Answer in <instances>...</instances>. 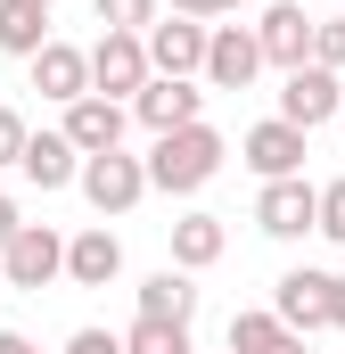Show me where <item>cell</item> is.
<instances>
[{
    "label": "cell",
    "instance_id": "7a4b0ae2",
    "mask_svg": "<svg viewBox=\"0 0 345 354\" xmlns=\"http://www.w3.org/2000/svg\"><path fill=\"white\" fill-rule=\"evenodd\" d=\"M75 189L90 198V214H99V223H115V214H132V206L148 198V165H140V157H124V149H99V157H83Z\"/></svg>",
    "mask_w": 345,
    "mask_h": 354
},
{
    "label": "cell",
    "instance_id": "9c48e42d",
    "mask_svg": "<svg viewBox=\"0 0 345 354\" xmlns=\"http://www.w3.org/2000/svg\"><path fill=\"white\" fill-rule=\"evenodd\" d=\"M140 50H148V75H189V83H197V66H206V25H197V17H157V25L140 33Z\"/></svg>",
    "mask_w": 345,
    "mask_h": 354
},
{
    "label": "cell",
    "instance_id": "f1b7e54d",
    "mask_svg": "<svg viewBox=\"0 0 345 354\" xmlns=\"http://www.w3.org/2000/svg\"><path fill=\"white\" fill-rule=\"evenodd\" d=\"M0 354H41V346H33L25 330H0Z\"/></svg>",
    "mask_w": 345,
    "mask_h": 354
},
{
    "label": "cell",
    "instance_id": "f546056e",
    "mask_svg": "<svg viewBox=\"0 0 345 354\" xmlns=\"http://www.w3.org/2000/svg\"><path fill=\"white\" fill-rule=\"evenodd\" d=\"M25 214H17V198H0V248H8V231H17Z\"/></svg>",
    "mask_w": 345,
    "mask_h": 354
},
{
    "label": "cell",
    "instance_id": "cb8c5ba5",
    "mask_svg": "<svg viewBox=\"0 0 345 354\" xmlns=\"http://www.w3.org/2000/svg\"><path fill=\"white\" fill-rule=\"evenodd\" d=\"M304 66L345 75V17H313V58H304Z\"/></svg>",
    "mask_w": 345,
    "mask_h": 354
},
{
    "label": "cell",
    "instance_id": "30bf717a",
    "mask_svg": "<svg viewBox=\"0 0 345 354\" xmlns=\"http://www.w3.org/2000/svg\"><path fill=\"white\" fill-rule=\"evenodd\" d=\"M124 124H132V115H124V99L83 91V99H66V124H58V132H66V149H75V157H99V149H124Z\"/></svg>",
    "mask_w": 345,
    "mask_h": 354
},
{
    "label": "cell",
    "instance_id": "2e32d148",
    "mask_svg": "<svg viewBox=\"0 0 345 354\" xmlns=\"http://www.w3.org/2000/svg\"><path fill=\"white\" fill-rule=\"evenodd\" d=\"M17 174H25L41 198H50V189H66V181L83 174V157L66 149V132H25V149H17Z\"/></svg>",
    "mask_w": 345,
    "mask_h": 354
},
{
    "label": "cell",
    "instance_id": "44dd1931",
    "mask_svg": "<svg viewBox=\"0 0 345 354\" xmlns=\"http://www.w3.org/2000/svg\"><path fill=\"white\" fill-rule=\"evenodd\" d=\"M124 354H197V346H189V330H181V322H140V313H132Z\"/></svg>",
    "mask_w": 345,
    "mask_h": 354
},
{
    "label": "cell",
    "instance_id": "277c9868",
    "mask_svg": "<svg viewBox=\"0 0 345 354\" xmlns=\"http://www.w3.org/2000/svg\"><path fill=\"white\" fill-rule=\"evenodd\" d=\"M255 75H263L255 25H206V66H197V83L206 91H247Z\"/></svg>",
    "mask_w": 345,
    "mask_h": 354
},
{
    "label": "cell",
    "instance_id": "7402d4cb",
    "mask_svg": "<svg viewBox=\"0 0 345 354\" xmlns=\"http://www.w3.org/2000/svg\"><path fill=\"white\" fill-rule=\"evenodd\" d=\"M313 231H321L329 248H345V174L313 189Z\"/></svg>",
    "mask_w": 345,
    "mask_h": 354
},
{
    "label": "cell",
    "instance_id": "4fadbf2b",
    "mask_svg": "<svg viewBox=\"0 0 345 354\" xmlns=\"http://www.w3.org/2000/svg\"><path fill=\"white\" fill-rule=\"evenodd\" d=\"M239 157H247L263 181H288V174H304V132H296V124H279V115H263L255 132L239 140Z\"/></svg>",
    "mask_w": 345,
    "mask_h": 354
},
{
    "label": "cell",
    "instance_id": "d4e9b609",
    "mask_svg": "<svg viewBox=\"0 0 345 354\" xmlns=\"http://www.w3.org/2000/svg\"><path fill=\"white\" fill-rule=\"evenodd\" d=\"M66 354H124V330H99V322H90V330L66 338Z\"/></svg>",
    "mask_w": 345,
    "mask_h": 354
},
{
    "label": "cell",
    "instance_id": "5bb4252c",
    "mask_svg": "<svg viewBox=\"0 0 345 354\" xmlns=\"http://www.w3.org/2000/svg\"><path fill=\"white\" fill-rule=\"evenodd\" d=\"M25 66H33V91H41V99H58V107L90 91V58L75 50V41H58V33H50V41H41Z\"/></svg>",
    "mask_w": 345,
    "mask_h": 354
},
{
    "label": "cell",
    "instance_id": "603a6c76",
    "mask_svg": "<svg viewBox=\"0 0 345 354\" xmlns=\"http://www.w3.org/2000/svg\"><path fill=\"white\" fill-rule=\"evenodd\" d=\"M90 8H99L107 33H148L157 25V0H90Z\"/></svg>",
    "mask_w": 345,
    "mask_h": 354
},
{
    "label": "cell",
    "instance_id": "52a82bcc",
    "mask_svg": "<svg viewBox=\"0 0 345 354\" xmlns=\"http://www.w3.org/2000/svg\"><path fill=\"white\" fill-rule=\"evenodd\" d=\"M83 58H90V91H99V99H132V91L148 83V50H140V33H99Z\"/></svg>",
    "mask_w": 345,
    "mask_h": 354
},
{
    "label": "cell",
    "instance_id": "9a60e30c",
    "mask_svg": "<svg viewBox=\"0 0 345 354\" xmlns=\"http://www.w3.org/2000/svg\"><path fill=\"white\" fill-rule=\"evenodd\" d=\"M115 272H124V239H115L107 223H83V231L66 239V280H75V288H107Z\"/></svg>",
    "mask_w": 345,
    "mask_h": 354
},
{
    "label": "cell",
    "instance_id": "7c38bea8",
    "mask_svg": "<svg viewBox=\"0 0 345 354\" xmlns=\"http://www.w3.org/2000/svg\"><path fill=\"white\" fill-rule=\"evenodd\" d=\"M255 231H263V239H304V231H313V181H304V174L263 181V198H255Z\"/></svg>",
    "mask_w": 345,
    "mask_h": 354
},
{
    "label": "cell",
    "instance_id": "83f0119b",
    "mask_svg": "<svg viewBox=\"0 0 345 354\" xmlns=\"http://www.w3.org/2000/svg\"><path fill=\"white\" fill-rule=\"evenodd\" d=\"M329 330H345V272H329Z\"/></svg>",
    "mask_w": 345,
    "mask_h": 354
},
{
    "label": "cell",
    "instance_id": "ac0fdd59",
    "mask_svg": "<svg viewBox=\"0 0 345 354\" xmlns=\"http://www.w3.org/2000/svg\"><path fill=\"white\" fill-rule=\"evenodd\" d=\"M222 248H230L222 214H181V223H172V272H206V264H222Z\"/></svg>",
    "mask_w": 345,
    "mask_h": 354
},
{
    "label": "cell",
    "instance_id": "8fae6325",
    "mask_svg": "<svg viewBox=\"0 0 345 354\" xmlns=\"http://www.w3.org/2000/svg\"><path fill=\"white\" fill-rule=\"evenodd\" d=\"M255 50H263V66H279V75L304 66V58H313V17H304L296 0H271L255 17Z\"/></svg>",
    "mask_w": 345,
    "mask_h": 354
},
{
    "label": "cell",
    "instance_id": "5b68a950",
    "mask_svg": "<svg viewBox=\"0 0 345 354\" xmlns=\"http://www.w3.org/2000/svg\"><path fill=\"white\" fill-rule=\"evenodd\" d=\"M132 115H140L148 132H181V124H206V83H189V75H148V83L132 91Z\"/></svg>",
    "mask_w": 345,
    "mask_h": 354
},
{
    "label": "cell",
    "instance_id": "6da1fadb",
    "mask_svg": "<svg viewBox=\"0 0 345 354\" xmlns=\"http://www.w3.org/2000/svg\"><path fill=\"white\" fill-rule=\"evenodd\" d=\"M222 157H230V140H222L214 124H181V132H157V149H148L140 165H148V189H165V198H197L206 181L222 174Z\"/></svg>",
    "mask_w": 345,
    "mask_h": 354
},
{
    "label": "cell",
    "instance_id": "3957f363",
    "mask_svg": "<svg viewBox=\"0 0 345 354\" xmlns=\"http://www.w3.org/2000/svg\"><path fill=\"white\" fill-rule=\"evenodd\" d=\"M50 280H66V239L50 223H17L0 248V288H50Z\"/></svg>",
    "mask_w": 345,
    "mask_h": 354
},
{
    "label": "cell",
    "instance_id": "ffe728a7",
    "mask_svg": "<svg viewBox=\"0 0 345 354\" xmlns=\"http://www.w3.org/2000/svg\"><path fill=\"white\" fill-rule=\"evenodd\" d=\"M50 41V8H33V0H0V50L8 58H33Z\"/></svg>",
    "mask_w": 345,
    "mask_h": 354
},
{
    "label": "cell",
    "instance_id": "8992f818",
    "mask_svg": "<svg viewBox=\"0 0 345 354\" xmlns=\"http://www.w3.org/2000/svg\"><path fill=\"white\" fill-rule=\"evenodd\" d=\"M271 322H288L296 338H313V330H329V272L296 264L271 280Z\"/></svg>",
    "mask_w": 345,
    "mask_h": 354
},
{
    "label": "cell",
    "instance_id": "ba28073f",
    "mask_svg": "<svg viewBox=\"0 0 345 354\" xmlns=\"http://www.w3.org/2000/svg\"><path fill=\"white\" fill-rule=\"evenodd\" d=\"M337 107H345V91H337V75H329V66H288V83H279V124L321 132Z\"/></svg>",
    "mask_w": 345,
    "mask_h": 354
},
{
    "label": "cell",
    "instance_id": "e0dca14e",
    "mask_svg": "<svg viewBox=\"0 0 345 354\" xmlns=\"http://www.w3.org/2000/svg\"><path fill=\"white\" fill-rule=\"evenodd\" d=\"M140 322H181V330H189V322H197V280H189V272H148V280H140Z\"/></svg>",
    "mask_w": 345,
    "mask_h": 354
},
{
    "label": "cell",
    "instance_id": "484cf974",
    "mask_svg": "<svg viewBox=\"0 0 345 354\" xmlns=\"http://www.w3.org/2000/svg\"><path fill=\"white\" fill-rule=\"evenodd\" d=\"M17 149H25V115L0 107V165H17Z\"/></svg>",
    "mask_w": 345,
    "mask_h": 354
},
{
    "label": "cell",
    "instance_id": "d6986e66",
    "mask_svg": "<svg viewBox=\"0 0 345 354\" xmlns=\"http://www.w3.org/2000/svg\"><path fill=\"white\" fill-rule=\"evenodd\" d=\"M230 354H313V346L271 313H230Z\"/></svg>",
    "mask_w": 345,
    "mask_h": 354
},
{
    "label": "cell",
    "instance_id": "4316f807",
    "mask_svg": "<svg viewBox=\"0 0 345 354\" xmlns=\"http://www.w3.org/2000/svg\"><path fill=\"white\" fill-rule=\"evenodd\" d=\"M172 17H239V8H247V0H165Z\"/></svg>",
    "mask_w": 345,
    "mask_h": 354
},
{
    "label": "cell",
    "instance_id": "4dcf8cb0",
    "mask_svg": "<svg viewBox=\"0 0 345 354\" xmlns=\"http://www.w3.org/2000/svg\"><path fill=\"white\" fill-rule=\"evenodd\" d=\"M33 8H58V0H33Z\"/></svg>",
    "mask_w": 345,
    "mask_h": 354
}]
</instances>
